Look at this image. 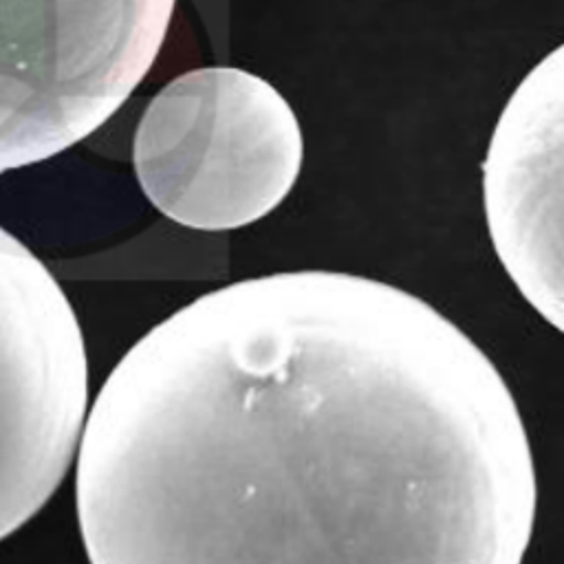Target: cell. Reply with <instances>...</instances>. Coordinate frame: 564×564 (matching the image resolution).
<instances>
[{"instance_id": "obj_1", "label": "cell", "mask_w": 564, "mask_h": 564, "mask_svg": "<svg viewBox=\"0 0 564 564\" xmlns=\"http://www.w3.org/2000/svg\"><path fill=\"white\" fill-rule=\"evenodd\" d=\"M75 456L90 564H522L538 505L482 348L341 271L174 311L110 370Z\"/></svg>"}, {"instance_id": "obj_2", "label": "cell", "mask_w": 564, "mask_h": 564, "mask_svg": "<svg viewBox=\"0 0 564 564\" xmlns=\"http://www.w3.org/2000/svg\"><path fill=\"white\" fill-rule=\"evenodd\" d=\"M302 130L262 77L227 66L174 77L148 104L132 145L139 185L170 220L203 231L251 225L300 176Z\"/></svg>"}, {"instance_id": "obj_3", "label": "cell", "mask_w": 564, "mask_h": 564, "mask_svg": "<svg viewBox=\"0 0 564 564\" xmlns=\"http://www.w3.org/2000/svg\"><path fill=\"white\" fill-rule=\"evenodd\" d=\"M176 0H0V174L106 123L156 62Z\"/></svg>"}, {"instance_id": "obj_4", "label": "cell", "mask_w": 564, "mask_h": 564, "mask_svg": "<svg viewBox=\"0 0 564 564\" xmlns=\"http://www.w3.org/2000/svg\"><path fill=\"white\" fill-rule=\"evenodd\" d=\"M88 412L84 335L48 267L0 227V540L64 480Z\"/></svg>"}, {"instance_id": "obj_5", "label": "cell", "mask_w": 564, "mask_h": 564, "mask_svg": "<svg viewBox=\"0 0 564 564\" xmlns=\"http://www.w3.org/2000/svg\"><path fill=\"white\" fill-rule=\"evenodd\" d=\"M482 172L494 249L529 304L562 330V46L509 99Z\"/></svg>"}]
</instances>
